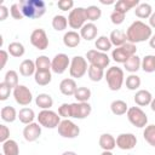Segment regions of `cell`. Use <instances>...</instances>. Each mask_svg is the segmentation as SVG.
Returning <instances> with one entry per match:
<instances>
[{
  "label": "cell",
  "instance_id": "cell-1",
  "mask_svg": "<svg viewBox=\"0 0 155 155\" xmlns=\"http://www.w3.org/2000/svg\"><path fill=\"white\" fill-rule=\"evenodd\" d=\"M153 30L149 24H145L142 21H134L131 23V25L126 30V36H127V42L131 44H138L147 41L151 38Z\"/></svg>",
  "mask_w": 155,
  "mask_h": 155
},
{
  "label": "cell",
  "instance_id": "cell-2",
  "mask_svg": "<svg viewBox=\"0 0 155 155\" xmlns=\"http://www.w3.org/2000/svg\"><path fill=\"white\" fill-rule=\"evenodd\" d=\"M23 16L29 19H36L45 15L46 4L42 0H22L19 1Z\"/></svg>",
  "mask_w": 155,
  "mask_h": 155
},
{
  "label": "cell",
  "instance_id": "cell-3",
  "mask_svg": "<svg viewBox=\"0 0 155 155\" xmlns=\"http://www.w3.org/2000/svg\"><path fill=\"white\" fill-rule=\"evenodd\" d=\"M104 79L107 80L108 87L111 91H119L124 82H125V75H124V70L119 67H110L107 69Z\"/></svg>",
  "mask_w": 155,
  "mask_h": 155
},
{
  "label": "cell",
  "instance_id": "cell-4",
  "mask_svg": "<svg viewBox=\"0 0 155 155\" xmlns=\"http://www.w3.org/2000/svg\"><path fill=\"white\" fill-rule=\"evenodd\" d=\"M137 52V47L134 44L131 42H126L125 45L116 47L111 52V58L116 62V63H122L125 64L132 56H134Z\"/></svg>",
  "mask_w": 155,
  "mask_h": 155
},
{
  "label": "cell",
  "instance_id": "cell-5",
  "mask_svg": "<svg viewBox=\"0 0 155 155\" xmlns=\"http://www.w3.org/2000/svg\"><path fill=\"white\" fill-rule=\"evenodd\" d=\"M38 122L46 128H57L58 125L61 124V116L58 113L51 110V109H46V110H41L38 114Z\"/></svg>",
  "mask_w": 155,
  "mask_h": 155
},
{
  "label": "cell",
  "instance_id": "cell-6",
  "mask_svg": "<svg viewBox=\"0 0 155 155\" xmlns=\"http://www.w3.org/2000/svg\"><path fill=\"white\" fill-rule=\"evenodd\" d=\"M88 70L87 65V59L84 58L82 56H74L70 59V65H69V74L74 79H81Z\"/></svg>",
  "mask_w": 155,
  "mask_h": 155
},
{
  "label": "cell",
  "instance_id": "cell-7",
  "mask_svg": "<svg viewBox=\"0 0 155 155\" xmlns=\"http://www.w3.org/2000/svg\"><path fill=\"white\" fill-rule=\"evenodd\" d=\"M86 59L90 63V65L101 68V69H105L109 63H110V58L105 52H101L98 50H90L86 53Z\"/></svg>",
  "mask_w": 155,
  "mask_h": 155
},
{
  "label": "cell",
  "instance_id": "cell-8",
  "mask_svg": "<svg viewBox=\"0 0 155 155\" xmlns=\"http://www.w3.org/2000/svg\"><path fill=\"white\" fill-rule=\"evenodd\" d=\"M126 114H127L128 121L133 126H136L138 128H143L148 125V116L142 110L140 107H131V108H128Z\"/></svg>",
  "mask_w": 155,
  "mask_h": 155
},
{
  "label": "cell",
  "instance_id": "cell-9",
  "mask_svg": "<svg viewBox=\"0 0 155 155\" xmlns=\"http://www.w3.org/2000/svg\"><path fill=\"white\" fill-rule=\"evenodd\" d=\"M57 130H58V134L63 138L73 139V138H76L80 134V127L69 119L62 120L61 124L58 125Z\"/></svg>",
  "mask_w": 155,
  "mask_h": 155
},
{
  "label": "cell",
  "instance_id": "cell-10",
  "mask_svg": "<svg viewBox=\"0 0 155 155\" xmlns=\"http://www.w3.org/2000/svg\"><path fill=\"white\" fill-rule=\"evenodd\" d=\"M86 12L84 7H75L69 12L68 24L71 29H81L86 24Z\"/></svg>",
  "mask_w": 155,
  "mask_h": 155
},
{
  "label": "cell",
  "instance_id": "cell-11",
  "mask_svg": "<svg viewBox=\"0 0 155 155\" xmlns=\"http://www.w3.org/2000/svg\"><path fill=\"white\" fill-rule=\"evenodd\" d=\"M12 94H13V98L16 101L17 104L19 105H29L33 101V94H31V91L24 86V85H18L17 87L13 88L12 91Z\"/></svg>",
  "mask_w": 155,
  "mask_h": 155
},
{
  "label": "cell",
  "instance_id": "cell-12",
  "mask_svg": "<svg viewBox=\"0 0 155 155\" xmlns=\"http://www.w3.org/2000/svg\"><path fill=\"white\" fill-rule=\"evenodd\" d=\"M70 110H71V117L82 120L91 114L92 107L88 102H75V103H70Z\"/></svg>",
  "mask_w": 155,
  "mask_h": 155
},
{
  "label": "cell",
  "instance_id": "cell-13",
  "mask_svg": "<svg viewBox=\"0 0 155 155\" xmlns=\"http://www.w3.org/2000/svg\"><path fill=\"white\" fill-rule=\"evenodd\" d=\"M30 44L38 50H46L48 47V38L46 31L41 28L34 29L30 34Z\"/></svg>",
  "mask_w": 155,
  "mask_h": 155
},
{
  "label": "cell",
  "instance_id": "cell-14",
  "mask_svg": "<svg viewBox=\"0 0 155 155\" xmlns=\"http://www.w3.org/2000/svg\"><path fill=\"white\" fill-rule=\"evenodd\" d=\"M70 65V59L65 53L56 54L51 61V70L56 74H63Z\"/></svg>",
  "mask_w": 155,
  "mask_h": 155
},
{
  "label": "cell",
  "instance_id": "cell-15",
  "mask_svg": "<svg viewBox=\"0 0 155 155\" xmlns=\"http://www.w3.org/2000/svg\"><path fill=\"white\" fill-rule=\"evenodd\" d=\"M137 144V137L133 133H120L116 137V147L121 150H131Z\"/></svg>",
  "mask_w": 155,
  "mask_h": 155
},
{
  "label": "cell",
  "instance_id": "cell-16",
  "mask_svg": "<svg viewBox=\"0 0 155 155\" xmlns=\"http://www.w3.org/2000/svg\"><path fill=\"white\" fill-rule=\"evenodd\" d=\"M41 125L39 122H31L23 128V137L27 142H35L41 136Z\"/></svg>",
  "mask_w": 155,
  "mask_h": 155
},
{
  "label": "cell",
  "instance_id": "cell-17",
  "mask_svg": "<svg viewBox=\"0 0 155 155\" xmlns=\"http://www.w3.org/2000/svg\"><path fill=\"white\" fill-rule=\"evenodd\" d=\"M76 90H78V85L74 79H70V78L63 79L59 84V91L64 96H74Z\"/></svg>",
  "mask_w": 155,
  "mask_h": 155
},
{
  "label": "cell",
  "instance_id": "cell-18",
  "mask_svg": "<svg viewBox=\"0 0 155 155\" xmlns=\"http://www.w3.org/2000/svg\"><path fill=\"white\" fill-rule=\"evenodd\" d=\"M97 33H98V28L94 23L90 22V23H86L81 29H80V36L81 39L86 40V41H91L93 39H96L97 36Z\"/></svg>",
  "mask_w": 155,
  "mask_h": 155
},
{
  "label": "cell",
  "instance_id": "cell-19",
  "mask_svg": "<svg viewBox=\"0 0 155 155\" xmlns=\"http://www.w3.org/2000/svg\"><path fill=\"white\" fill-rule=\"evenodd\" d=\"M80 41H81L80 33H78L75 30H69L63 35V44L69 48H74V47L79 46Z\"/></svg>",
  "mask_w": 155,
  "mask_h": 155
},
{
  "label": "cell",
  "instance_id": "cell-20",
  "mask_svg": "<svg viewBox=\"0 0 155 155\" xmlns=\"http://www.w3.org/2000/svg\"><path fill=\"white\" fill-rule=\"evenodd\" d=\"M133 99L138 107H145V105H150V103L153 101V96L148 90H138L136 92Z\"/></svg>",
  "mask_w": 155,
  "mask_h": 155
},
{
  "label": "cell",
  "instance_id": "cell-21",
  "mask_svg": "<svg viewBox=\"0 0 155 155\" xmlns=\"http://www.w3.org/2000/svg\"><path fill=\"white\" fill-rule=\"evenodd\" d=\"M139 4H140L139 0H119V1L115 2L114 10L120 11V12H122V13L126 15L131 8L137 7Z\"/></svg>",
  "mask_w": 155,
  "mask_h": 155
},
{
  "label": "cell",
  "instance_id": "cell-22",
  "mask_svg": "<svg viewBox=\"0 0 155 155\" xmlns=\"http://www.w3.org/2000/svg\"><path fill=\"white\" fill-rule=\"evenodd\" d=\"M98 143H99V147L103 150H108V151H111L116 147V139L110 133H103V134H101Z\"/></svg>",
  "mask_w": 155,
  "mask_h": 155
},
{
  "label": "cell",
  "instance_id": "cell-23",
  "mask_svg": "<svg viewBox=\"0 0 155 155\" xmlns=\"http://www.w3.org/2000/svg\"><path fill=\"white\" fill-rule=\"evenodd\" d=\"M109 39L111 41V44L115 46V47H120L122 45H125L127 42V36H126V33H124L122 30L120 29H115L110 33L109 35Z\"/></svg>",
  "mask_w": 155,
  "mask_h": 155
},
{
  "label": "cell",
  "instance_id": "cell-24",
  "mask_svg": "<svg viewBox=\"0 0 155 155\" xmlns=\"http://www.w3.org/2000/svg\"><path fill=\"white\" fill-rule=\"evenodd\" d=\"M35 104L39 108H41L42 110L51 109L53 105V99L48 93H39L35 97Z\"/></svg>",
  "mask_w": 155,
  "mask_h": 155
},
{
  "label": "cell",
  "instance_id": "cell-25",
  "mask_svg": "<svg viewBox=\"0 0 155 155\" xmlns=\"http://www.w3.org/2000/svg\"><path fill=\"white\" fill-rule=\"evenodd\" d=\"M36 71V67H35V61L31 59H24L21 64H19V73L23 76H31L34 75Z\"/></svg>",
  "mask_w": 155,
  "mask_h": 155
},
{
  "label": "cell",
  "instance_id": "cell-26",
  "mask_svg": "<svg viewBox=\"0 0 155 155\" xmlns=\"http://www.w3.org/2000/svg\"><path fill=\"white\" fill-rule=\"evenodd\" d=\"M110 110H111V113H113L114 115L120 116V115H124V114L127 113L128 105H127V103H126L125 101H122V99H115V101H113V102L110 103Z\"/></svg>",
  "mask_w": 155,
  "mask_h": 155
},
{
  "label": "cell",
  "instance_id": "cell-27",
  "mask_svg": "<svg viewBox=\"0 0 155 155\" xmlns=\"http://www.w3.org/2000/svg\"><path fill=\"white\" fill-rule=\"evenodd\" d=\"M0 116L2 119V121L5 122H13L17 117H18V113L16 111V109L11 105H5L1 108L0 111Z\"/></svg>",
  "mask_w": 155,
  "mask_h": 155
},
{
  "label": "cell",
  "instance_id": "cell-28",
  "mask_svg": "<svg viewBox=\"0 0 155 155\" xmlns=\"http://www.w3.org/2000/svg\"><path fill=\"white\" fill-rule=\"evenodd\" d=\"M151 13H153V8H151V5L148 2H140L134 10V15L142 19L149 18L151 16Z\"/></svg>",
  "mask_w": 155,
  "mask_h": 155
},
{
  "label": "cell",
  "instance_id": "cell-29",
  "mask_svg": "<svg viewBox=\"0 0 155 155\" xmlns=\"http://www.w3.org/2000/svg\"><path fill=\"white\" fill-rule=\"evenodd\" d=\"M140 67H142V59H140V57H138L137 54L132 56V57L124 64V68H125L127 71H130L131 74L137 73V71L140 69Z\"/></svg>",
  "mask_w": 155,
  "mask_h": 155
},
{
  "label": "cell",
  "instance_id": "cell-30",
  "mask_svg": "<svg viewBox=\"0 0 155 155\" xmlns=\"http://www.w3.org/2000/svg\"><path fill=\"white\" fill-rule=\"evenodd\" d=\"M18 119L22 124L24 125H29L31 122H34V119H35V113L33 109L30 108H22L19 111H18Z\"/></svg>",
  "mask_w": 155,
  "mask_h": 155
},
{
  "label": "cell",
  "instance_id": "cell-31",
  "mask_svg": "<svg viewBox=\"0 0 155 155\" xmlns=\"http://www.w3.org/2000/svg\"><path fill=\"white\" fill-rule=\"evenodd\" d=\"M2 154L4 155H19V147L16 140L7 139L2 143Z\"/></svg>",
  "mask_w": 155,
  "mask_h": 155
},
{
  "label": "cell",
  "instance_id": "cell-32",
  "mask_svg": "<svg viewBox=\"0 0 155 155\" xmlns=\"http://www.w3.org/2000/svg\"><path fill=\"white\" fill-rule=\"evenodd\" d=\"M35 67H36L38 71H51V59L47 56L41 54V56L36 57Z\"/></svg>",
  "mask_w": 155,
  "mask_h": 155
},
{
  "label": "cell",
  "instance_id": "cell-33",
  "mask_svg": "<svg viewBox=\"0 0 155 155\" xmlns=\"http://www.w3.org/2000/svg\"><path fill=\"white\" fill-rule=\"evenodd\" d=\"M94 46H96V48H97L98 51L107 53V52L111 48L113 44H111L109 36L102 35V36H98V38H97V40H96V42H94Z\"/></svg>",
  "mask_w": 155,
  "mask_h": 155
},
{
  "label": "cell",
  "instance_id": "cell-34",
  "mask_svg": "<svg viewBox=\"0 0 155 155\" xmlns=\"http://www.w3.org/2000/svg\"><path fill=\"white\" fill-rule=\"evenodd\" d=\"M7 52L12 56V57H16V58H19L24 54L25 52V48H24V45L22 42H18V41H13L11 44H8V47H7Z\"/></svg>",
  "mask_w": 155,
  "mask_h": 155
},
{
  "label": "cell",
  "instance_id": "cell-35",
  "mask_svg": "<svg viewBox=\"0 0 155 155\" xmlns=\"http://www.w3.org/2000/svg\"><path fill=\"white\" fill-rule=\"evenodd\" d=\"M34 79H35V82L40 86H46L51 82L52 80V74L51 71H35L34 74Z\"/></svg>",
  "mask_w": 155,
  "mask_h": 155
},
{
  "label": "cell",
  "instance_id": "cell-36",
  "mask_svg": "<svg viewBox=\"0 0 155 155\" xmlns=\"http://www.w3.org/2000/svg\"><path fill=\"white\" fill-rule=\"evenodd\" d=\"M87 75H88V78H90L91 81L98 82V81H101V80L104 78L105 73H104V70L101 69V68H97V67H93V65H88Z\"/></svg>",
  "mask_w": 155,
  "mask_h": 155
},
{
  "label": "cell",
  "instance_id": "cell-37",
  "mask_svg": "<svg viewBox=\"0 0 155 155\" xmlns=\"http://www.w3.org/2000/svg\"><path fill=\"white\" fill-rule=\"evenodd\" d=\"M85 12H86V18H87V21H91L92 23H93L94 21L99 19L101 16H102V10H101L98 6H96V5H91V6L86 7V8H85Z\"/></svg>",
  "mask_w": 155,
  "mask_h": 155
},
{
  "label": "cell",
  "instance_id": "cell-38",
  "mask_svg": "<svg viewBox=\"0 0 155 155\" xmlns=\"http://www.w3.org/2000/svg\"><path fill=\"white\" fill-rule=\"evenodd\" d=\"M52 27L57 31H62L68 27V18L63 15H56L52 18Z\"/></svg>",
  "mask_w": 155,
  "mask_h": 155
},
{
  "label": "cell",
  "instance_id": "cell-39",
  "mask_svg": "<svg viewBox=\"0 0 155 155\" xmlns=\"http://www.w3.org/2000/svg\"><path fill=\"white\" fill-rule=\"evenodd\" d=\"M143 138L149 145L155 148V125H147L144 127Z\"/></svg>",
  "mask_w": 155,
  "mask_h": 155
},
{
  "label": "cell",
  "instance_id": "cell-40",
  "mask_svg": "<svg viewBox=\"0 0 155 155\" xmlns=\"http://www.w3.org/2000/svg\"><path fill=\"white\" fill-rule=\"evenodd\" d=\"M125 84H126V87L130 90V91H136L140 87V78L137 75V74H130L126 80H125Z\"/></svg>",
  "mask_w": 155,
  "mask_h": 155
},
{
  "label": "cell",
  "instance_id": "cell-41",
  "mask_svg": "<svg viewBox=\"0 0 155 155\" xmlns=\"http://www.w3.org/2000/svg\"><path fill=\"white\" fill-rule=\"evenodd\" d=\"M145 73H153L155 71V56L154 54H147L142 59V67Z\"/></svg>",
  "mask_w": 155,
  "mask_h": 155
},
{
  "label": "cell",
  "instance_id": "cell-42",
  "mask_svg": "<svg viewBox=\"0 0 155 155\" xmlns=\"http://www.w3.org/2000/svg\"><path fill=\"white\" fill-rule=\"evenodd\" d=\"M4 82L7 84L12 90L15 87H17L19 84H18V74L16 70H7L6 74H5V78H4Z\"/></svg>",
  "mask_w": 155,
  "mask_h": 155
},
{
  "label": "cell",
  "instance_id": "cell-43",
  "mask_svg": "<svg viewBox=\"0 0 155 155\" xmlns=\"http://www.w3.org/2000/svg\"><path fill=\"white\" fill-rule=\"evenodd\" d=\"M91 94L92 93H91V90L88 87L81 86V87H78L74 97L76 98L78 102H88V99L91 98Z\"/></svg>",
  "mask_w": 155,
  "mask_h": 155
},
{
  "label": "cell",
  "instance_id": "cell-44",
  "mask_svg": "<svg viewBox=\"0 0 155 155\" xmlns=\"http://www.w3.org/2000/svg\"><path fill=\"white\" fill-rule=\"evenodd\" d=\"M10 15H11V17L13 19H18V21L24 17L19 2H15V4L11 5V7H10Z\"/></svg>",
  "mask_w": 155,
  "mask_h": 155
},
{
  "label": "cell",
  "instance_id": "cell-45",
  "mask_svg": "<svg viewBox=\"0 0 155 155\" xmlns=\"http://www.w3.org/2000/svg\"><path fill=\"white\" fill-rule=\"evenodd\" d=\"M110 19H111V23H113V24L120 25V24L124 23V21H125V13L114 10V11L111 12V15H110Z\"/></svg>",
  "mask_w": 155,
  "mask_h": 155
},
{
  "label": "cell",
  "instance_id": "cell-46",
  "mask_svg": "<svg viewBox=\"0 0 155 155\" xmlns=\"http://www.w3.org/2000/svg\"><path fill=\"white\" fill-rule=\"evenodd\" d=\"M58 114H59L61 117H64V119H69V117H71L70 104H68V103H63V104H61V107L58 108Z\"/></svg>",
  "mask_w": 155,
  "mask_h": 155
},
{
  "label": "cell",
  "instance_id": "cell-47",
  "mask_svg": "<svg viewBox=\"0 0 155 155\" xmlns=\"http://www.w3.org/2000/svg\"><path fill=\"white\" fill-rule=\"evenodd\" d=\"M12 88L5 84L4 81L0 84V101H6L8 97H10V93H11Z\"/></svg>",
  "mask_w": 155,
  "mask_h": 155
},
{
  "label": "cell",
  "instance_id": "cell-48",
  "mask_svg": "<svg viewBox=\"0 0 155 155\" xmlns=\"http://www.w3.org/2000/svg\"><path fill=\"white\" fill-rule=\"evenodd\" d=\"M57 6L59 7V10L62 11H68V10H73L74 7V1L73 0H59L57 2Z\"/></svg>",
  "mask_w": 155,
  "mask_h": 155
},
{
  "label": "cell",
  "instance_id": "cell-49",
  "mask_svg": "<svg viewBox=\"0 0 155 155\" xmlns=\"http://www.w3.org/2000/svg\"><path fill=\"white\" fill-rule=\"evenodd\" d=\"M10 139V128L6 125H0V142L4 143Z\"/></svg>",
  "mask_w": 155,
  "mask_h": 155
},
{
  "label": "cell",
  "instance_id": "cell-50",
  "mask_svg": "<svg viewBox=\"0 0 155 155\" xmlns=\"http://www.w3.org/2000/svg\"><path fill=\"white\" fill-rule=\"evenodd\" d=\"M8 13H10V11L7 10V7L5 5H1L0 6V21H5L7 18Z\"/></svg>",
  "mask_w": 155,
  "mask_h": 155
},
{
  "label": "cell",
  "instance_id": "cell-51",
  "mask_svg": "<svg viewBox=\"0 0 155 155\" xmlns=\"http://www.w3.org/2000/svg\"><path fill=\"white\" fill-rule=\"evenodd\" d=\"M0 54H1V65H0V69H2V68H5L6 62L8 59V52H6L5 50H1Z\"/></svg>",
  "mask_w": 155,
  "mask_h": 155
},
{
  "label": "cell",
  "instance_id": "cell-52",
  "mask_svg": "<svg viewBox=\"0 0 155 155\" xmlns=\"http://www.w3.org/2000/svg\"><path fill=\"white\" fill-rule=\"evenodd\" d=\"M149 25L150 28H155V12H153L151 16L149 17Z\"/></svg>",
  "mask_w": 155,
  "mask_h": 155
},
{
  "label": "cell",
  "instance_id": "cell-53",
  "mask_svg": "<svg viewBox=\"0 0 155 155\" xmlns=\"http://www.w3.org/2000/svg\"><path fill=\"white\" fill-rule=\"evenodd\" d=\"M149 46H150L151 48H155V34L151 35V38L149 39Z\"/></svg>",
  "mask_w": 155,
  "mask_h": 155
},
{
  "label": "cell",
  "instance_id": "cell-54",
  "mask_svg": "<svg viewBox=\"0 0 155 155\" xmlns=\"http://www.w3.org/2000/svg\"><path fill=\"white\" fill-rule=\"evenodd\" d=\"M101 4H103V5H111V4H114V5H115V1H114V0H109V1L101 0Z\"/></svg>",
  "mask_w": 155,
  "mask_h": 155
},
{
  "label": "cell",
  "instance_id": "cell-55",
  "mask_svg": "<svg viewBox=\"0 0 155 155\" xmlns=\"http://www.w3.org/2000/svg\"><path fill=\"white\" fill-rule=\"evenodd\" d=\"M150 109L155 113V98H153V101H151V103H150Z\"/></svg>",
  "mask_w": 155,
  "mask_h": 155
},
{
  "label": "cell",
  "instance_id": "cell-56",
  "mask_svg": "<svg viewBox=\"0 0 155 155\" xmlns=\"http://www.w3.org/2000/svg\"><path fill=\"white\" fill-rule=\"evenodd\" d=\"M62 155H78L75 151H70V150H68V151H64Z\"/></svg>",
  "mask_w": 155,
  "mask_h": 155
},
{
  "label": "cell",
  "instance_id": "cell-57",
  "mask_svg": "<svg viewBox=\"0 0 155 155\" xmlns=\"http://www.w3.org/2000/svg\"><path fill=\"white\" fill-rule=\"evenodd\" d=\"M101 155H113V153L111 151H108V150H103L101 153Z\"/></svg>",
  "mask_w": 155,
  "mask_h": 155
},
{
  "label": "cell",
  "instance_id": "cell-58",
  "mask_svg": "<svg viewBox=\"0 0 155 155\" xmlns=\"http://www.w3.org/2000/svg\"><path fill=\"white\" fill-rule=\"evenodd\" d=\"M128 155H132V154H128Z\"/></svg>",
  "mask_w": 155,
  "mask_h": 155
},
{
  "label": "cell",
  "instance_id": "cell-59",
  "mask_svg": "<svg viewBox=\"0 0 155 155\" xmlns=\"http://www.w3.org/2000/svg\"><path fill=\"white\" fill-rule=\"evenodd\" d=\"M1 155H4V154H1Z\"/></svg>",
  "mask_w": 155,
  "mask_h": 155
}]
</instances>
